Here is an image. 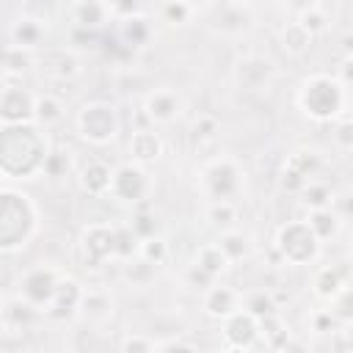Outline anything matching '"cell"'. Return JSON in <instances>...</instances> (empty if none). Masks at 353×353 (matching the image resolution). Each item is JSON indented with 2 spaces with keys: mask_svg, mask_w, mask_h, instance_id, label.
Instances as JSON below:
<instances>
[{
  "mask_svg": "<svg viewBox=\"0 0 353 353\" xmlns=\"http://www.w3.org/2000/svg\"><path fill=\"white\" fill-rule=\"evenodd\" d=\"M72 17H74L77 28H83V30H99L113 14H110L108 0H77Z\"/></svg>",
  "mask_w": 353,
  "mask_h": 353,
  "instance_id": "20",
  "label": "cell"
},
{
  "mask_svg": "<svg viewBox=\"0 0 353 353\" xmlns=\"http://www.w3.org/2000/svg\"><path fill=\"white\" fill-rule=\"evenodd\" d=\"M256 336H262L265 339V347H273V350H284V345L290 342V331L281 323V314L279 312L265 314V317H256Z\"/></svg>",
  "mask_w": 353,
  "mask_h": 353,
  "instance_id": "24",
  "label": "cell"
},
{
  "mask_svg": "<svg viewBox=\"0 0 353 353\" xmlns=\"http://www.w3.org/2000/svg\"><path fill=\"white\" fill-rule=\"evenodd\" d=\"M11 41H14V47H22V50L30 52V50L41 47V41H44V25H41L39 19L22 17V19H17L14 28H11Z\"/></svg>",
  "mask_w": 353,
  "mask_h": 353,
  "instance_id": "25",
  "label": "cell"
},
{
  "mask_svg": "<svg viewBox=\"0 0 353 353\" xmlns=\"http://www.w3.org/2000/svg\"><path fill=\"white\" fill-rule=\"evenodd\" d=\"M130 152H132L135 163L146 165V163H154L163 154V141L152 127H141L130 135Z\"/></svg>",
  "mask_w": 353,
  "mask_h": 353,
  "instance_id": "19",
  "label": "cell"
},
{
  "mask_svg": "<svg viewBox=\"0 0 353 353\" xmlns=\"http://www.w3.org/2000/svg\"><path fill=\"white\" fill-rule=\"evenodd\" d=\"M309 229L314 232V237L323 243V240H331L336 237L339 226H342V215L334 210V207H320V210H312L309 218H306Z\"/></svg>",
  "mask_w": 353,
  "mask_h": 353,
  "instance_id": "26",
  "label": "cell"
},
{
  "mask_svg": "<svg viewBox=\"0 0 353 353\" xmlns=\"http://www.w3.org/2000/svg\"><path fill=\"white\" fill-rule=\"evenodd\" d=\"M77 312L91 323H105L113 314V298L105 290H83Z\"/></svg>",
  "mask_w": 353,
  "mask_h": 353,
  "instance_id": "21",
  "label": "cell"
},
{
  "mask_svg": "<svg viewBox=\"0 0 353 353\" xmlns=\"http://www.w3.org/2000/svg\"><path fill=\"white\" fill-rule=\"evenodd\" d=\"M17 157H22V165H25L28 176L33 171H41V165H44L47 141L41 138V130L33 121H19V124H3L0 127V171H3V176L14 179Z\"/></svg>",
  "mask_w": 353,
  "mask_h": 353,
  "instance_id": "1",
  "label": "cell"
},
{
  "mask_svg": "<svg viewBox=\"0 0 353 353\" xmlns=\"http://www.w3.org/2000/svg\"><path fill=\"white\" fill-rule=\"evenodd\" d=\"M138 256L157 268V265H163V262L168 259V243H165L160 234L146 237V240H141V245H138Z\"/></svg>",
  "mask_w": 353,
  "mask_h": 353,
  "instance_id": "36",
  "label": "cell"
},
{
  "mask_svg": "<svg viewBox=\"0 0 353 353\" xmlns=\"http://www.w3.org/2000/svg\"><path fill=\"white\" fill-rule=\"evenodd\" d=\"M234 309H240V292L226 287V284H210L204 290V312L215 320H223L226 314H232Z\"/></svg>",
  "mask_w": 353,
  "mask_h": 353,
  "instance_id": "16",
  "label": "cell"
},
{
  "mask_svg": "<svg viewBox=\"0 0 353 353\" xmlns=\"http://www.w3.org/2000/svg\"><path fill=\"white\" fill-rule=\"evenodd\" d=\"M160 17L168 25H185L193 17V3L190 0H165L160 8Z\"/></svg>",
  "mask_w": 353,
  "mask_h": 353,
  "instance_id": "38",
  "label": "cell"
},
{
  "mask_svg": "<svg viewBox=\"0 0 353 353\" xmlns=\"http://www.w3.org/2000/svg\"><path fill=\"white\" fill-rule=\"evenodd\" d=\"M110 176H113L110 165L99 157L85 160L83 168H80V185L88 196H105L110 190Z\"/></svg>",
  "mask_w": 353,
  "mask_h": 353,
  "instance_id": "18",
  "label": "cell"
},
{
  "mask_svg": "<svg viewBox=\"0 0 353 353\" xmlns=\"http://www.w3.org/2000/svg\"><path fill=\"white\" fill-rule=\"evenodd\" d=\"M201 179H204V188L212 196V201H232L240 193V171L229 157L212 160L204 168Z\"/></svg>",
  "mask_w": 353,
  "mask_h": 353,
  "instance_id": "8",
  "label": "cell"
},
{
  "mask_svg": "<svg viewBox=\"0 0 353 353\" xmlns=\"http://www.w3.org/2000/svg\"><path fill=\"white\" fill-rule=\"evenodd\" d=\"M312 33L309 30H303L298 22H292V25H287L284 30H281V47H284V52H290V55H303V52H309V47H312Z\"/></svg>",
  "mask_w": 353,
  "mask_h": 353,
  "instance_id": "32",
  "label": "cell"
},
{
  "mask_svg": "<svg viewBox=\"0 0 353 353\" xmlns=\"http://www.w3.org/2000/svg\"><path fill=\"white\" fill-rule=\"evenodd\" d=\"M36 317H39V309L33 303H28L22 295H14V298H6L3 301L0 325L6 331H25Z\"/></svg>",
  "mask_w": 353,
  "mask_h": 353,
  "instance_id": "14",
  "label": "cell"
},
{
  "mask_svg": "<svg viewBox=\"0 0 353 353\" xmlns=\"http://www.w3.org/2000/svg\"><path fill=\"white\" fill-rule=\"evenodd\" d=\"M188 281H190V287H196V290H207L215 279H212L210 273H204L199 265H190V270H188Z\"/></svg>",
  "mask_w": 353,
  "mask_h": 353,
  "instance_id": "46",
  "label": "cell"
},
{
  "mask_svg": "<svg viewBox=\"0 0 353 353\" xmlns=\"http://www.w3.org/2000/svg\"><path fill=\"white\" fill-rule=\"evenodd\" d=\"M77 132L83 141L94 146H105L119 135V116L116 108L108 102H88L77 113Z\"/></svg>",
  "mask_w": 353,
  "mask_h": 353,
  "instance_id": "4",
  "label": "cell"
},
{
  "mask_svg": "<svg viewBox=\"0 0 353 353\" xmlns=\"http://www.w3.org/2000/svg\"><path fill=\"white\" fill-rule=\"evenodd\" d=\"M0 185H3V171H0Z\"/></svg>",
  "mask_w": 353,
  "mask_h": 353,
  "instance_id": "51",
  "label": "cell"
},
{
  "mask_svg": "<svg viewBox=\"0 0 353 353\" xmlns=\"http://www.w3.org/2000/svg\"><path fill=\"white\" fill-rule=\"evenodd\" d=\"M63 113H66V108H63L61 97H55V94H50V91L33 97V121H36L39 127H52V124H58V121L63 119Z\"/></svg>",
  "mask_w": 353,
  "mask_h": 353,
  "instance_id": "23",
  "label": "cell"
},
{
  "mask_svg": "<svg viewBox=\"0 0 353 353\" xmlns=\"http://www.w3.org/2000/svg\"><path fill=\"white\" fill-rule=\"evenodd\" d=\"M298 105L314 121H336L347 113V85L331 74H312L298 91Z\"/></svg>",
  "mask_w": 353,
  "mask_h": 353,
  "instance_id": "2",
  "label": "cell"
},
{
  "mask_svg": "<svg viewBox=\"0 0 353 353\" xmlns=\"http://www.w3.org/2000/svg\"><path fill=\"white\" fill-rule=\"evenodd\" d=\"M309 323H312V331H317V334H336L339 328H345V325L331 314V309H314L312 317H309Z\"/></svg>",
  "mask_w": 353,
  "mask_h": 353,
  "instance_id": "42",
  "label": "cell"
},
{
  "mask_svg": "<svg viewBox=\"0 0 353 353\" xmlns=\"http://www.w3.org/2000/svg\"><path fill=\"white\" fill-rule=\"evenodd\" d=\"M306 182H309V179H306L301 171H295L292 165H287V163H284V168H281V176H279V185H281V190H287V193H295V196H298V193H301V188H303Z\"/></svg>",
  "mask_w": 353,
  "mask_h": 353,
  "instance_id": "43",
  "label": "cell"
},
{
  "mask_svg": "<svg viewBox=\"0 0 353 353\" xmlns=\"http://www.w3.org/2000/svg\"><path fill=\"white\" fill-rule=\"evenodd\" d=\"M218 119L212 116V113H201L196 121H193V135L196 138H215V132H218Z\"/></svg>",
  "mask_w": 353,
  "mask_h": 353,
  "instance_id": "44",
  "label": "cell"
},
{
  "mask_svg": "<svg viewBox=\"0 0 353 353\" xmlns=\"http://www.w3.org/2000/svg\"><path fill=\"white\" fill-rule=\"evenodd\" d=\"M0 328H3V325H0Z\"/></svg>",
  "mask_w": 353,
  "mask_h": 353,
  "instance_id": "52",
  "label": "cell"
},
{
  "mask_svg": "<svg viewBox=\"0 0 353 353\" xmlns=\"http://www.w3.org/2000/svg\"><path fill=\"white\" fill-rule=\"evenodd\" d=\"M3 301H6V295H3V290H0V309H3Z\"/></svg>",
  "mask_w": 353,
  "mask_h": 353,
  "instance_id": "50",
  "label": "cell"
},
{
  "mask_svg": "<svg viewBox=\"0 0 353 353\" xmlns=\"http://www.w3.org/2000/svg\"><path fill=\"white\" fill-rule=\"evenodd\" d=\"M218 245L229 256V262H237V259H243L248 254V237L243 232H237V229H223Z\"/></svg>",
  "mask_w": 353,
  "mask_h": 353,
  "instance_id": "33",
  "label": "cell"
},
{
  "mask_svg": "<svg viewBox=\"0 0 353 353\" xmlns=\"http://www.w3.org/2000/svg\"><path fill=\"white\" fill-rule=\"evenodd\" d=\"M234 77H237V83H240L243 88H251V91L265 88L268 80L273 77V63H270L268 58H256V55H251V58H245V61L237 63Z\"/></svg>",
  "mask_w": 353,
  "mask_h": 353,
  "instance_id": "17",
  "label": "cell"
},
{
  "mask_svg": "<svg viewBox=\"0 0 353 353\" xmlns=\"http://www.w3.org/2000/svg\"><path fill=\"white\" fill-rule=\"evenodd\" d=\"M80 298H83V287L69 279V276H61L58 279V287H55V295L52 301L44 306V317L50 320H66L72 314H77V306H80Z\"/></svg>",
  "mask_w": 353,
  "mask_h": 353,
  "instance_id": "11",
  "label": "cell"
},
{
  "mask_svg": "<svg viewBox=\"0 0 353 353\" xmlns=\"http://www.w3.org/2000/svg\"><path fill=\"white\" fill-rule=\"evenodd\" d=\"M149 190H152V182H149V174L141 168V163H124L113 171L108 193H113L119 201H127V204H143Z\"/></svg>",
  "mask_w": 353,
  "mask_h": 353,
  "instance_id": "6",
  "label": "cell"
},
{
  "mask_svg": "<svg viewBox=\"0 0 353 353\" xmlns=\"http://www.w3.org/2000/svg\"><path fill=\"white\" fill-rule=\"evenodd\" d=\"M130 226H132V232L141 237V240H146V237H154L157 234V215L146 207V201L138 207V212L132 215V221H130Z\"/></svg>",
  "mask_w": 353,
  "mask_h": 353,
  "instance_id": "37",
  "label": "cell"
},
{
  "mask_svg": "<svg viewBox=\"0 0 353 353\" xmlns=\"http://www.w3.org/2000/svg\"><path fill=\"white\" fill-rule=\"evenodd\" d=\"M287 165H292L295 171H301L306 179H312L317 174V168H320V157L314 152H295V154L287 157Z\"/></svg>",
  "mask_w": 353,
  "mask_h": 353,
  "instance_id": "41",
  "label": "cell"
},
{
  "mask_svg": "<svg viewBox=\"0 0 353 353\" xmlns=\"http://www.w3.org/2000/svg\"><path fill=\"white\" fill-rule=\"evenodd\" d=\"M69 168H72V157H69V152H58V149H55V152H47L44 165H41V171H44L47 176H52V179L66 176Z\"/></svg>",
  "mask_w": 353,
  "mask_h": 353,
  "instance_id": "39",
  "label": "cell"
},
{
  "mask_svg": "<svg viewBox=\"0 0 353 353\" xmlns=\"http://www.w3.org/2000/svg\"><path fill=\"white\" fill-rule=\"evenodd\" d=\"M58 279H61V273H58L55 268L36 265V268H30V270L22 273V279H19V292H17V295H22L28 303H33L39 312H44V306H47V303L52 301V295H55Z\"/></svg>",
  "mask_w": 353,
  "mask_h": 353,
  "instance_id": "7",
  "label": "cell"
},
{
  "mask_svg": "<svg viewBox=\"0 0 353 353\" xmlns=\"http://www.w3.org/2000/svg\"><path fill=\"white\" fill-rule=\"evenodd\" d=\"M138 245H141V237L132 232L130 223H119L113 226V251H116V259H130L138 254Z\"/></svg>",
  "mask_w": 353,
  "mask_h": 353,
  "instance_id": "31",
  "label": "cell"
},
{
  "mask_svg": "<svg viewBox=\"0 0 353 353\" xmlns=\"http://www.w3.org/2000/svg\"><path fill=\"white\" fill-rule=\"evenodd\" d=\"M284 262L290 265H306L317 256L320 251V240L314 237V232L309 229L306 221H292V223H284L276 234V245H273Z\"/></svg>",
  "mask_w": 353,
  "mask_h": 353,
  "instance_id": "5",
  "label": "cell"
},
{
  "mask_svg": "<svg viewBox=\"0 0 353 353\" xmlns=\"http://www.w3.org/2000/svg\"><path fill=\"white\" fill-rule=\"evenodd\" d=\"M301 201L309 207V210H320V207H334V188L325 185V182H317L314 176L301 188Z\"/></svg>",
  "mask_w": 353,
  "mask_h": 353,
  "instance_id": "28",
  "label": "cell"
},
{
  "mask_svg": "<svg viewBox=\"0 0 353 353\" xmlns=\"http://www.w3.org/2000/svg\"><path fill=\"white\" fill-rule=\"evenodd\" d=\"M350 284V279H347V270L345 268H320L317 273H314V281H312V287H314V295L320 298V301H331L342 287H347Z\"/></svg>",
  "mask_w": 353,
  "mask_h": 353,
  "instance_id": "22",
  "label": "cell"
},
{
  "mask_svg": "<svg viewBox=\"0 0 353 353\" xmlns=\"http://www.w3.org/2000/svg\"><path fill=\"white\" fill-rule=\"evenodd\" d=\"M223 342L226 347H251L256 342V317L243 306L223 317Z\"/></svg>",
  "mask_w": 353,
  "mask_h": 353,
  "instance_id": "12",
  "label": "cell"
},
{
  "mask_svg": "<svg viewBox=\"0 0 353 353\" xmlns=\"http://www.w3.org/2000/svg\"><path fill=\"white\" fill-rule=\"evenodd\" d=\"M154 350H196V345L182 339H165V342H154Z\"/></svg>",
  "mask_w": 353,
  "mask_h": 353,
  "instance_id": "49",
  "label": "cell"
},
{
  "mask_svg": "<svg viewBox=\"0 0 353 353\" xmlns=\"http://www.w3.org/2000/svg\"><path fill=\"white\" fill-rule=\"evenodd\" d=\"M0 251H17L36 229V207L30 196L17 190H0Z\"/></svg>",
  "mask_w": 353,
  "mask_h": 353,
  "instance_id": "3",
  "label": "cell"
},
{
  "mask_svg": "<svg viewBox=\"0 0 353 353\" xmlns=\"http://www.w3.org/2000/svg\"><path fill=\"white\" fill-rule=\"evenodd\" d=\"M143 113L149 116L152 124H171L179 113V97L168 88H157L146 97L143 102Z\"/></svg>",
  "mask_w": 353,
  "mask_h": 353,
  "instance_id": "15",
  "label": "cell"
},
{
  "mask_svg": "<svg viewBox=\"0 0 353 353\" xmlns=\"http://www.w3.org/2000/svg\"><path fill=\"white\" fill-rule=\"evenodd\" d=\"M39 72L52 83H63V80H72L80 72V63L66 50H50L39 58Z\"/></svg>",
  "mask_w": 353,
  "mask_h": 353,
  "instance_id": "13",
  "label": "cell"
},
{
  "mask_svg": "<svg viewBox=\"0 0 353 353\" xmlns=\"http://www.w3.org/2000/svg\"><path fill=\"white\" fill-rule=\"evenodd\" d=\"M207 221L215 226V229H232L234 221H237V210H234V201H212L210 210H207Z\"/></svg>",
  "mask_w": 353,
  "mask_h": 353,
  "instance_id": "35",
  "label": "cell"
},
{
  "mask_svg": "<svg viewBox=\"0 0 353 353\" xmlns=\"http://www.w3.org/2000/svg\"><path fill=\"white\" fill-rule=\"evenodd\" d=\"M83 259L88 268H102L108 259H116L113 251V226L108 223H91L83 232Z\"/></svg>",
  "mask_w": 353,
  "mask_h": 353,
  "instance_id": "9",
  "label": "cell"
},
{
  "mask_svg": "<svg viewBox=\"0 0 353 353\" xmlns=\"http://www.w3.org/2000/svg\"><path fill=\"white\" fill-rule=\"evenodd\" d=\"M108 6H110V14H119L124 19V17H130V14L138 11L141 0H108Z\"/></svg>",
  "mask_w": 353,
  "mask_h": 353,
  "instance_id": "47",
  "label": "cell"
},
{
  "mask_svg": "<svg viewBox=\"0 0 353 353\" xmlns=\"http://www.w3.org/2000/svg\"><path fill=\"white\" fill-rule=\"evenodd\" d=\"M149 36H152V25H149L146 17L130 14V17L121 19V39H124V44H130V47H141V44L149 41Z\"/></svg>",
  "mask_w": 353,
  "mask_h": 353,
  "instance_id": "30",
  "label": "cell"
},
{
  "mask_svg": "<svg viewBox=\"0 0 353 353\" xmlns=\"http://www.w3.org/2000/svg\"><path fill=\"white\" fill-rule=\"evenodd\" d=\"M339 121V127H336V132H334V138H336V143L347 152L350 146H353V121H350V113H345V116H339L336 119Z\"/></svg>",
  "mask_w": 353,
  "mask_h": 353,
  "instance_id": "45",
  "label": "cell"
},
{
  "mask_svg": "<svg viewBox=\"0 0 353 353\" xmlns=\"http://www.w3.org/2000/svg\"><path fill=\"white\" fill-rule=\"evenodd\" d=\"M240 306H243L248 314H254V317H265V314L279 312V306H276L270 290H256V292L245 295V301H240Z\"/></svg>",
  "mask_w": 353,
  "mask_h": 353,
  "instance_id": "34",
  "label": "cell"
},
{
  "mask_svg": "<svg viewBox=\"0 0 353 353\" xmlns=\"http://www.w3.org/2000/svg\"><path fill=\"white\" fill-rule=\"evenodd\" d=\"M33 97L22 85H6L0 88V119L3 124H19L33 121Z\"/></svg>",
  "mask_w": 353,
  "mask_h": 353,
  "instance_id": "10",
  "label": "cell"
},
{
  "mask_svg": "<svg viewBox=\"0 0 353 353\" xmlns=\"http://www.w3.org/2000/svg\"><path fill=\"white\" fill-rule=\"evenodd\" d=\"M196 265L204 270V273H210L212 279H218V276H223L226 270H229V256L221 251V245L218 243H207V245H201L199 248V254H196Z\"/></svg>",
  "mask_w": 353,
  "mask_h": 353,
  "instance_id": "27",
  "label": "cell"
},
{
  "mask_svg": "<svg viewBox=\"0 0 353 353\" xmlns=\"http://www.w3.org/2000/svg\"><path fill=\"white\" fill-rule=\"evenodd\" d=\"M33 63L30 52L22 47H0V72H6L8 77H19L22 72H28Z\"/></svg>",
  "mask_w": 353,
  "mask_h": 353,
  "instance_id": "29",
  "label": "cell"
},
{
  "mask_svg": "<svg viewBox=\"0 0 353 353\" xmlns=\"http://www.w3.org/2000/svg\"><path fill=\"white\" fill-rule=\"evenodd\" d=\"M121 350H154V339H146V336H127V339H121V345H119Z\"/></svg>",
  "mask_w": 353,
  "mask_h": 353,
  "instance_id": "48",
  "label": "cell"
},
{
  "mask_svg": "<svg viewBox=\"0 0 353 353\" xmlns=\"http://www.w3.org/2000/svg\"><path fill=\"white\" fill-rule=\"evenodd\" d=\"M298 25H301L303 30H309L312 36H317V33H323V30H325L328 19H325L323 8H317V6H309V8H303V11H301V17H298Z\"/></svg>",
  "mask_w": 353,
  "mask_h": 353,
  "instance_id": "40",
  "label": "cell"
}]
</instances>
